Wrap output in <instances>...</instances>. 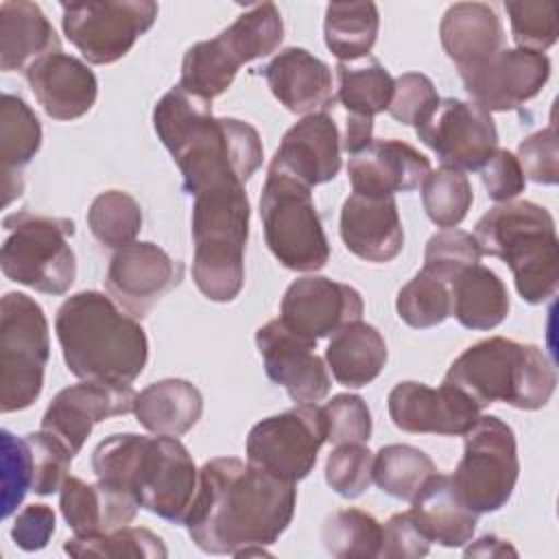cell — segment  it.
<instances>
[{
	"mask_svg": "<svg viewBox=\"0 0 559 559\" xmlns=\"http://www.w3.org/2000/svg\"><path fill=\"white\" fill-rule=\"evenodd\" d=\"M295 483L245 463L218 456L199 469V487L186 528L190 539L210 555H269L295 515Z\"/></svg>",
	"mask_w": 559,
	"mask_h": 559,
	"instance_id": "1",
	"label": "cell"
},
{
	"mask_svg": "<svg viewBox=\"0 0 559 559\" xmlns=\"http://www.w3.org/2000/svg\"><path fill=\"white\" fill-rule=\"evenodd\" d=\"M153 127L194 197L210 186L247 183L262 166L260 133L245 120L216 118L212 100L170 87L153 109Z\"/></svg>",
	"mask_w": 559,
	"mask_h": 559,
	"instance_id": "2",
	"label": "cell"
},
{
	"mask_svg": "<svg viewBox=\"0 0 559 559\" xmlns=\"http://www.w3.org/2000/svg\"><path fill=\"white\" fill-rule=\"evenodd\" d=\"M55 332L68 371L81 380L131 386L146 367L144 328L105 293L70 295L57 310Z\"/></svg>",
	"mask_w": 559,
	"mask_h": 559,
	"instance_id": "3",
	"label": "cell"
},
{
	"mask_svg": "<svg viewBox=\"0 0 559 559\" xmlns=\"http://www.w3.org/2000/svg\"><path fill=\"white\" fill-rule=\"evenodd\" d=\"M92 469L135 502L175 524H183L199 487V472L177 437L111 435L92 452Z\"/></svg>",
	"mask_w": 559,
	"mask_h": 559,
	"instance_id": "4",
	"label": "cell"
},
{
	"mask_svg": "<svg viewBox=\"0 0 559 559\" xmlns=\"http://www.w3.org/2000/svg\"><path fill=\"white\" fill-rule=\"evenodd\" d=\"M443 382L461 389L480 411L493 402L537 411L550 402L557 376L537 345L491 336L459 354Z\"/></svg>",
	"mask_w": 559,
	"mask_h": 559,
	"instance_id": "5",
	"label": "cell"
},
{
	"mask_svg": "<svg viewBox=\"0 0 559 559\" xmlns=\"http://www.w3.org/2000/svg\"><path fill=\"white\" fill-rule=\"evenodd\" d=\"M480 253L500 258L513 273L526 304H542L557 293L559 240L550 212L533 201H507L480 216Z\"/></svg>",
	"mask_w": 559,
	"mask_h": 559,
	"instance_id": "6",
	"label": "cell"
},
{
	"mask_svg": "<svg viewBox=\"0 0 559 559\" xmlns=\"http://www.w3.org/2000/svg\"><path fill=\"white\" fill-rule=\"evenodd\" d=\"M251 205L242 183L210 186L192 205V280L210 301H231L245 286Z\"/></svg>",
	"mask_w": 559,
	"mask_h": 559,
	"instance_id": "7",
	"label": "cell"
},
{
	"mask_svg": "<svg viewBox=\"0 0 559 559\" xmlns=\"http://www.w3.org/2000/svg\"><path fill=\"white\" fill-rule=\"evenodd\" d=\"M2 227L9 231L0 249L2 273L37 293H68L76 277V258L68 242L74 223L22 210L4 216Z\"/></svg>",
	"mask_w": 559,
	"mask_h": 559,
	"instance_id": "8",
	"label": "cell"
},
{
	"mask_svg": "<svg viewBox=\"0 0 559 559\" xmlns=\"http://www.w3.org/2000/svg\"><path fill=\"white\" fill-rule=\"evenodd\" d=\"M310 190L290 175L269 170L260 194L266 245L282 266L299 273L321 271L330 260V242Z\"/></svg>",
	"mask_w": 559,
	"mask_h": 559,
	"instance_id": "9",
	"label": "cell"
},
{
	"mask_svg": "<svg viewBox=\"0 0 559 559\" xmlns=\"http://www.w3.org/2000/svg\"><path fill=\"white\" fill-rule=\"evenodd\" d=\"M50 356L48 319L26 293H7L0 304V411L28 408L44 389Z\"/></svg>",
	"mask_w": 559,
	"mask_h": 559,
	"instance_id": "10",
	"label": "cell"
},
{
	"mask_svg": "<svg viewBox=\"0 0 559 559\" xmlns=\"http://www.w3.org/2000/svg\"><path fill=\"white\" fill-rule=\"evenodd\" d=\"M463 437L452 489L476 515L493 513L509 502L520 476L515 435L500 417L480 415Z\"/></svg>",
	"mask_w": 559,
	"mask_h": 559,
	"instance_id": "11",
	"label": "cell"
},
{
	"mask_svg": "<svg viewBox=\"0 0 559 559\" xmlns=\"http://www.w3.org/2000/svg\"><path fill=\"white\" fill-rule=\"evenodd\" d=\"M61 11L63 35L96 66L122 59L157 17V4L151 0L63 2Z\"/></svg>",
	"mask_w": 559,
	"mask_h": 559,
	"instance_id": "12",
	"label": "cell"
},
{
	"mask_svg": "<svg viewBox=\"0 0 559 559\" xmlns=\"http://www.w3.org/2000/svg\"><path fill=\"white\" fill-rule=\"evenodd\" d=\"M328 441L325 417L317 404H297L290 411L258 421L247 435V463L273 476L297 483L317 465V454Z\"/></svg>",
	"mask_w": 559,
	"mask_h": 559,
	"instance_id": "13",
	"label": "cell"
},
{
	"mask_svg": "<svg viewBox=\"0 0 559 559\" xmlns=\"http://www.w3.org/2000/svg\"><path fill=\"white\" fill-rule=\"evenodd\" d=\"M415 133L443 166L461 173L480 170L498 148L491 114L472 100L441 98Z\"/></svg>",
	"mask_w": 559,
	"mask_h": 559,
	"instance_id": "14",
	"label": "cell"
},
{
	"mask_svg": "<svg viewBox=\"0 0 559 559\" xmlns=\"http://www.w3.org/2000/svg\"><path fill=\"white\" fill-rule=\"evenodd\" d=\"M183 280V264L155 242H131L111 255L105 288L131 317L144 319Z\"/></svg>",
	"mask_w": 559,
	"mask_h": 559,
	"instance_id": "15",
	"label": "cell"
},
{
	"mask_svg": "<svg viewBox=\"0 0 559 559\" xmlns=\"http://www.w3.org/2000/svg\"><path fill=\"white\" fill-rule=\"evenodd\" d=\"M459 74L472 103L485 111H511L542 92L550 76V59L544 52L502 48Z\"/></svg>",
	"mask_w": 559,
	"mask_h": 559,
	"instance_id": "16",
	"label": "cell"
},
{
	"mask_svg": "<svg viewBox=\"0 0 559 559\" xmlns=\"http://www.w3.org/2000/svg\"><path fill=\"white\" fill-rule=\"evenodd\" d=\"M365 304L360 293L323 275L295 280L280 304V321L297 336L317 343L332 336L343 325L362 317Z\"/></svg>",
	"mask_w": 559,
	"mask_h": 559,
	"instance_id": "17",
	"label": "cell"
},
{
	"mask_svg": "<svg viewBox=\"0 0 559 559\" xmlns=\"http://www.w3.org/2000/svg\"><path fill=\"white\" fill-rule=\"evenodd\" d=\"M255 347L266 376L284 386L295 404H314L330 393L332 378L314 352L317 343L293 334L280 319L258 328Z\"/></svg>",
	"mask_w": 559,
	"mask_h": 559,
	"instance_id": "18",
	"label": "cell"
},
{
	"mask_svg": "<svg viewBox=\"0 0 559 559\" xmlns=\"http://www.w3.org/2000/svg\"><path fill=\"white\" fill-rule=\"evenodd\" d=\"M389 415L395 428L404 432L463 437L480 417V408L450 382L432 389L424 382L406 380L391 389Z\"/></svg>",
	"mask_w": 559,
	"mask_h": 559,
	"instance_id": "19",
	"label": "cell"
},
{
	"mask_svg": "<svg viewBox=\"0 0 559 559\" xmlns=\"http://www.w3.org/2000/svg\"><path fill=\"white\" fill-rule=\"evenodd\" d=\"M133 400L135 393L131 386L83 380L61 389L52 397L41 417V428L61 437L79 454L92 428L109 417L131 413Z\"/></svg>",
	"mask_w": 559,
	"mask_h": 559,
	"instance_id": "20",
	"label": "cell"
},
{
	"mask_svg": "<svg viewBox=\"0 0 559 559\" xmlns=\"http://www.w3.org/2000/svg\"><path fill=\"white\" fill-rule=\"evenodd\" d=\"M269 170L295 177L308 188L332 181L341 170V131L328 111L304 116L282 138Z\"/></svg>",
	"mask_w": 559,
	"mask_h": 559,
	"instance_id": "21",
	"label": "cell"
},
{
	"mask_svg": "<svg viewBox=\"0 0 559 559\" xmlns=\"http://www.w3.org/2000/svg\"><path fill=\"white\" fill-rule=\"evenodd\" d=\"M24 76L41 109L55 120L85 116L98 96V81L87 63L61 50L31 63Z\"/></svg>",
	"mask_w": 559,
	"mask_h": 559,
	"instance_id": "22",
	"label": "cell"
},
{
	"mask_svg": "<svg viewBox=\"0 0 559 559\" xmlns=\"http://www.w3.org/2000/svg\"><path fill=\"white\" fill-rule=\"evenodd\" d=\"M338 231L349 253L367 262H391L404 247V229L393 197L349 194L341 207Z\"/></svg>",
	"mask_w": 559,
	"mask_h": 559,
	"instance_id": "23",
	"label": "cell"
},
{
	"mask_svg": "<svg viewBox=\"0 0 559 559\" xmlns=\"http://www.w3.org/2000/svg\"><path fill=\"white\" fill-rule=\"evenodd\" d=\"M428 173V157L402 140H373L347 164L352 190L367 197L411 192L424 183Z\"/></svg>",
	"mask_w": 559,
	"mask_h": 559,
	"instance_id": "24",
	"label": "cell"
},
{
	"mask_svg": "<svg viewBox=\"0 0 559 559\" xmlns=\"http://www.w3.org/2000/svg\"><path fill=\"white\" fill-rule=\"evenodd\" d=\"M262 74L273 96L293 114H317L334 105L332 70L325 61L306 48H284L264 68Z\"/></svg>",
	"mask_w": 559,
	"mask_h": 559,
	"instance_id": "25",
	"label": "cell"
},
{
	"mask_svg": "<svg viewBox=\"0 0 559 559\" xmlns=\"http://www.w3.org/2000/svg\"><path fill=\"white\" fill-rule=\"evenodd\" d=\"M59 509L74 535H100L133 522L140 504L105 480L85 483L68 476L59 489Z\"/></svg>",
	"mask_w": 559,
	"mask_h": 559,
	"instance_id": "26",
	"label": "cell"
},
{
	"mask_svg": "<svg viewBox=\"0 0 559 559\" xmlns=\"http://www.w3.org/2000/svg\"><path fill=\"white\" fill-rule=\"evenodd\" d=\"M445 55L459 70L474 68L502 50L504 28L498 13L485 2H456L439 24Z\"/></svg>",
	"mask_w": 559,
	"mask_h": 559,
	"instance_id": "27",
	"label": "cell"
},
{
	"mask_svg": "<svg viewBox=\"0 0 559 559\" xmlns=\"http://www.w3.org/2000/svg\"><path fill=\"white\" fill-rule=\"evenodd\" d=\"M411 504L408 513L430 544L437 542L445 548H461L472 542L478 515L459 500L450 476L432 474Z\"/></svg>",
	"mask_w": 559,
	"mask_h": 559,
	"instance_id": "28",
	"label": "cell"
},
{
	"mask_svg": "<svg viewBox=\"0 0 559 559\" xmlns=\"http://www.w3.org/2000/svg\"><path fill=\"white\" fill-rule=\"evenodd\" d=\"M61 41L39 4L7 0L0 4V68L26 70L37 59L59 52Z\"/></svg>",
	"mask_w": 559,
	"mask_h": 559,
	"instance_id": "29",
	"label": "cell"
},
{
	"mask_svg": "<svg viewBox=\"0 0 559 559\" xmlns=\"http://www.w3.org/2000/svg\"><path fill=\"white\" fill-rule=\"evenodd\" d=\"M133 415L148 432L181 437L201 419L203 395L188 380L166 378L135 393Z\"/></svg>",
	"mask_w": 559,
	"mask_h": 559,
	"instance_id": "30",
	"label": "cell"
},
{
	"mask_svg": "<svg viewBox=\"0 0 559 559\" xmlns=\"http://www.w3.org/2000/svg\"><path fill=\"white\" fill-rule=\"evenodd\" d=\"M386 356V343L378 328L360 319L336 330L325 349L334 380L347 389H360L373 382L384 369Z\"/></svg>",
	"mask_w": 559,
	"mask_h": 559,
	"instance_id": "31",
	"label": "cell"
},
{
	"mask_svg": "<svg viewBox=\"0 0 559 559\" xmlns=\"http://www.w3.org/2000/svg\"><path fill=\"white\" fill-rule=\"evenodd\" d=\"M41 146V124L24 98L2 94L0 98V159H2V203L9 205L24 190L22 168L31 164Z\"/></svg>",
	"mask_w": 559,
	"mask_h": 559,
	"instance_id": "32",
	"label": "cell"
},
{
	"mask_svg": "<svg viewBox=\"0 0 559 559\" xmlns=\"http://www.w3.org/2000/svg\"><path fill=\"white\" fill-rule=\"evenodd\" d=\"M450 314L467 330H491L507 319L511 308L504 282L480 262L450 282Z\"/></svg>",
	"mask_w": 559,
	"mask_h": 559,
	"instance_id": "33",
	"label": "cell"
},
{
	"mask_svg": "<svg viewBox=\"0 0 559 559\" xmlns=\"http://www.w3.org/2000/svg\"><path fill=\"white\" fill-rule=\"evenodd\" d=\"M378 31L380 13L373 2H332L325 9V46L343 63L369 57Z\"/></svg>",
	"mask_w": 559,
	"mask_h": 559,
	"instance_id": "34",
	"label": "cell"
},
{
	"mask_svg": "<svg viewBox=\"0 0 559 559\" xmlns=\"http://www.w3.org/2000/svg\"><path fill=\"white\" fill-rule=\"evenodd\" d=\"M336 76V100L347 109V116L373 120V116L389 109L395 79L376 57H365L352 63L338 61Z\"/></svg>",
	"mask_w": 559,
	"mask_h": 559,
	"instance_id": "35",
	"label": "cell"
},
{
	"mask_svg": "<svg viewBox=\"0 0 559 559\" xmlns=\"http://www.w3.org/2000/svg\"><path fill=\"white\" fill-rule=\"evenodd\" d=\"M238 66L275 52L284 39V20L273 2L253 4L216 35Z\"/></svg>",
	"mask_w": 559,
	"mask_h": 559,
	"instance_id": "36",
	"label": "cell"
},
{
	"mask_svg": "<svg viewBox=\"0 0 559 559\" xmlns=\"http://www.w3.org/2000/svg\"><path fill=\"white\" fill-rule=\"evenodd\" d=\"M432 474L437 467L419 448L391 443L373 454V483L391 498L411 502Z\"/></svg>",
	"mask_w": 559,
	"mask_h": 559,
	"instance_id": "37",
	"label": "cell"
},
{
	"mask_svg": "<svg viewBox=\"0 0 559 559\" xmlns=\"http://www.w3.org/2000/svg\"><path fill=\"white\" fill-rule=\"evenodd\" d=\"M236 59L227 52L218 37L207 41H197L190 46L181 61L179 85L205 100H212L227 92L238 72Z\"/></svg>",
	"mask_w": 559,
	"mask_h": 559,
	"instance_id": "38",
	"label": "cell"
},
{
	"mask_svg": "<svg viewBox=\"0 0 559 559\" xmlns=\"http://www.w3.org/2000/svg\"><path fill=\"white\" fill-rule=\"evenodd\" d=\"M321 542L336 559L378 557L382 546V524L362 509H338L325 518Z\"/></svg>",
	"mask_w": 559,
	"mask_h": 559,
	"instance_id": "39",
	"label": "cell"
},
{
	"mask_svg": "<svg viewBox=\"0 0 559 559\" xmlns=\"http://www.w3.org/2000/svg\"><path fill=\"white\" fill-rule=\"evenodd\" d=\"M87 227L103 247L122 249L142 229V207L129 192L105 190L87 210Z\"/></svg>",
	"mask_w": 559,
	"mask_h": 559,
	"instance_id": "40",
	"label": "cell"
},
{
	"mask_svg": "<svg viewBox=\"0 0 559 559\" xmlns=\"http://www.w3.org/2000/svg\"><path fill=\"white\" fill-rule=\"evenodd\" d=\"M63 550L72 557H168L164 539L153 531L138 526H120L100 535H74L72 539H66Z\"/></svg>",
	"mask_w": 559,
	"mask_h": 559,
	"instance_id": "41",
	"label": "cell"
},
{
	"mask_svg": "<svg viewBox=\"0 0 559 559\" xmlns=\"http://www.w3.org/2000/svg\"><path fill=\"white\" fill-rule=\"evenodd\" d=\"M474 201L472 183L465 173L441 166L430 170L421 183V203L428 218L443 229L456 227Z\"/></svg>",
	"mask_w": 559,
	"mask_h": 559,
	"instance_id": "42",
	"label": "cell"
},
{
	"mask_svg": "<svg viewBox=\"0 0 559 559\" xmlns=\"http://www.w3.org/2000/svg\"><path fill=\"white\" fill-rule=\"evenodd\" d=\"M395 308L406 325L417 330L435 328L450 317V284L421 269L408 284L400 288Z\"/></svg>",
	"mask_w": 559,
	"mask_h": 559,
	"instance_id": "43",
	"label": "cell"
},
{
	"mask_svg": "<svg viewBox=\"0 0 559 559\" xmlns=\"http://www.w3.org/2000/svg\"><path fill=\"white\" fill-rule=\"evenodd\" d=\"M33 463V487L37 496H50L61 489L68 478L70 465L74 461V452L70 445L50 430L39 428L37 432H28L26 437Z\"/></svg>",
	"mask_w": 559,
	"mask_h": 559,
	"instance_id": "44",
	"label": "cell"
},
{
	"mask_svg": "<svg viewBox=\"0 0 559 559\" xmlns=\"http://www.w3.org/2000/svg\"><path fill=\"white\" fill-rule=\"evenodd\" d=\"M480 258L478 240L469 231L450 227L430 236L424 253V269L450 284L463 269L478 264Z\"/></svg>",
	"mask_w": 559,
	"mask_h": 559,
	"instance_id": "45",
	"label": "cell"
},
{
	"mask_svg": "<svg viewBox=\"0 0 559 559\" xmlns=\"http://www.w3.org/2000/svg\"><path fill=\"white\" fill-rule=\"evenodd\" d=\"M518 48L544 52L557 41V9L550 0L504 2Z\"/></svg>",
	"mask_w": 559,
	"mask_h": 559,
	"instance_id": "46",
	"label": "cell"
},
{
	"mask_svg": "<svg viewBox=\"0 0 559 559\" xmlns=\"http://www.w3.org/2000/svg\"><path fill=\"white\" fill-rule=\"evenodd\" d=\"M373 480V454L362 443L336 445L325 461V483L343 498L362 496Z\"/></svg>",
	"mask_w": 559,
	"mask_h": 559,
	"instance_id": "47",
	"label": "cell"
},
{
	"mask_svg": "<svg viewBox=\"0 0 559 559\" xmlns=\"http://www.w3.org/2000/svg\"><path fill=\"white\" fill-rule=\"evenodd\" d=\"M325 417L328 441L334 445L343 443H367L371 437V413L360 395L341 393L321 406Z\"/></svg>",
	"mask_w": 559,
	"mask_h": 559,
	"instance_id": "48",
	"label": "cell"
},
{
	"mask_svg": "<svg viewBox=\"0 0 559 559\" xmlns=\"http://www.w3.org/2000/svg\"><path fill=\"white\" fill-rule=\"evenodd\" d=\"M435 83L421 72H404L395 79L393 98L389 103V116L402 124L417 127L439 105Z\"/></svg>",
	"mask_w": 559,
	"mask_h": 559,
	"instance_id": "49",
	"label": "cell"
},
{
	"mask_svg": "<svg viewBox=\"0 0 559 559\" xmlns=\"http://www.w3.org/2000/svg\"><path fill=\"white\" fill-rule=\"evenodd\" d=\"M33 487V463L26 439L2 430V518H9Z\"/></svg>",
	"mask_w": 559,
	"mask_h": 559,
	"instance_id": "50",
	"label": "cell"
},
{
	"mask_svg": "<svg viewBox=\"0 0 559 559\" xmlns=\"http://www.w3.org/2000/svg\"><path fill=\"white\" fill-rule=\"evenodd\" d=\"M515 157L524 177L535 183L555 186L559 181V144L555 124L522 140Z\"/></svg>",
	"mask_w": 559,
	"mask_h": 559,
	"instance_id": "51",
	"label": "cell"
},
{
	"mask_svg": "<svg viewBox=\"0 0 559 559\" xmlns=\"http://www.w3.org/2000/svg\"><path fill=\"white\" fill-rule=\"evenodd\" d=\"M430 550L428 537L419 531L408 511L395 513L382 526V546L378 557L384 559H419Z\"/></svg>",
	"mask_w": 559,
	"mask_h": 559,
	"instance_id": "52",
	"label": "cell"
},
{
	"mask_svg": "<svg viewBox=\"0 0 559 559\" xmlns=\"http://www.w3.org/2000/svg\"><path fill=\"white\" fill-rule=\"evenodd\" d=\"M480 179L487 197L498 203H507L524 192L526 177L520 168L518 157L507 148H496L489 162L480 168Z\"/></svg>",
	"mask_w": 559,
	"mask_h": 559,
	"instance_id": "53",
	"label": "cell"
},
{
	"mask_svg": "<svg viewBox=\"0 0 559 559\" xmlns=\"http://www.w3.org/2000/svg\"><path fill=\"white\" fill-rule=\"evenodd\" d=\"M55 524V511L48 504H28L15 515L11 537L22 550L35 552L48 546Z\"/></svg>",
	"mask_w": 559,
	"mask_h": 559,
	"instance_id": "54",
	"label": "cell"
},
{
	"mask_svg": "<svg viewBox=\"0 0 559 559\" xmlns=\"http://www.w3.org/2000/svg\"><path fill=\"white\" fill-rule=\"evenodd\" d=\"M373 142V120L360 116H347L345 135L341 138V148L349 155H358Z\"/></svg>",
	"mask_w": 559,
	"mask_h": 559,
	"instance_id": "55",
	"label": "cell"
},
{
	"mask_svg": "<svg viewBox=\"0 0 559 559\" xmlns=\"http://www.w3.org/2000/svg\"><path fill=\"white\" fill-rule=\"evenodd\" d=\"M507 555L515 557L518 550L496 535H483L480 539H476L472 546L465 548V557H507Z\"/></svg>",
	"mask_w": 559,
	"mask_h": 559,
	"instance_id": "56",
	"label": "cell"
}]
</instances>
